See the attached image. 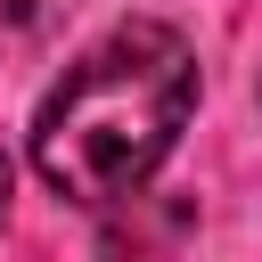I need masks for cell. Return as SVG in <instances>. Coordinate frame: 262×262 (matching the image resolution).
<instances>
[{
    "label": "cell",
    "instance_id": "1",
    "mask_svg": "<svg viewBox=\"0 0 262 262\" xmlns=\"http://www.w3.org/2000/svg\"><path fill=\"white\" fill-rule=\"evenodd\" d=\"M188 115H196V49L156 16H123L41 98L33 172L74 205H123L164 172Z\"/></svg>",
    "mask_w": 262,
    "mask_h": 262
},
{
    "label": "cell",
    "instance_id": "2",
    "mask_svg": "<svg viewBox=\"0 0 262 262\" xmlns=\"http://www.w3.org/2000/svg\"><path fill=\"white\" fill-rule=\"evenodd\" d=\"M8 188H16V172H8V156H0V213H8Z\"/></svg>",
    "mask_w": 262,
    "mask_h": 262
}]
</instances>
